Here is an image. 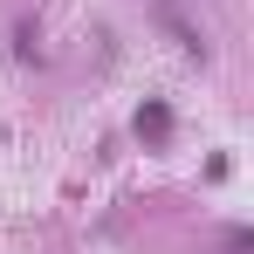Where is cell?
I'll use <instances>...</instances> for the list:
<instances>
[{"label":"cell","mask_w":254,"mask_h":254,"mask_svg":"<svg viewBox=\"0 0 254 254\" xmlns=\"http://www.w3.org/2000/svg\"><path fill=\"white\" fill-rule=\"evenodd\" d=\"M0 137H7V130H0Z\"/></svg>","instance_id":"7a4b0ae2"},{"label":"cell","mask_w":254,"mask_h":254,"mask_svg":"<svg viewBox=\"0 0 254 254\" xmlns=\"http://www.w3.org/2000/svg\"><path fill=\"white\" fill-rule=\"evenodd\" d=\"M137 130H144V137L158 144V137H165V130H172V117H165V103H144V110H137Z\"/></svg>","instance_id":"6da1fadb"}]
</instances>
